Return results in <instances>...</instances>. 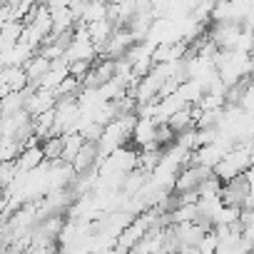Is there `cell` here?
<instances>
[{
	"label": "cell",
	"instance_id": "5",
	"mask_svg": "<svg viewBox=\"0 0 254 254\" xmlns=\"http://www.w3.org/2000/svg\"><path fill=\"white\" fill-rule=\"evenodd\" d=\"M65 145H67V137H63V135H50V137H45V140L40 142V147H43V155H45V162H48V165L63 162Z\"/></svg>",
	"mask_w": 254,
	"mask_h": 254
},
{
	"label": "cell",
	"instance_id": "6",
	"mask_svg": "<svg viewBox=\"0 0 254 254\" xmlns=\"http://www.w3.org/2000/svg\"><path fill=\"white\" fill-rule=\"evenodd\" d=\"M53 70V60H48V58H43L40 53L25 65V72H28V80H30V85H35V87H40V82L45 80V75Z\"/></svg>",
	"mask_w": 254,
	"mask_h": 254
},
{
	"label": "cell",
	"instance_id": "2",
	"mask_svg": "<svg viewBox=\"0 0 254 254\" xmlns=\"http://www.w3.org/2000/svg\"><path fill=\"white\" fill-rule=\"evenodd\" d=\"M249 197H252V182H249L247 175L234 177V180L224 182V187H222V202H224V207L244 209V204L249 202Z\"/></svg>",
	"mask_w": 254,
	"mask_h": 254
},
{
	"label": "cell",
	"instance_id": "1",
	"mask_svg": "<svg viewBox=\"0 0 254 254\" xmlns=\"http://www.w3.org/2000/svg\"><path fill=\"white\" fill-rule=\"evenodd\" d=\"M252 167H254V152L247 150L244 145H237L232 152L224 155V160L217 165L214 175H217L222 182H229V180H234V177L249 175Z\"/></svg>",
	"mask_w": 254,
	"mask_h": 254
},
{
	"label": "cell",
	"instance_id": "7",
	"mask_svg": "<svg viewBox=\"0 0 254 254\" xmlns=\"http://www.w3.org/2000/svg\"><path fill=\"white\" fill-rule=\"evenodd\" d=\"M175 229H177V237H180L182 247H194V249H199L202 239L209 234V232H204L197 224H175Z\"/></svg>",
	"mask_w": 254,
	"mask_h": 254
},
{
	"label": "cell",
	"instance_id": "3",
	"mask_svg": "<svg viewBox=\"0 0 254 254\" xmlns=\"http://www.w3.org/2000/svg\"><path fill=\"white\" fill-rule=\"evenodd\" d=\"M214 175V170H207V167H199V165H190L185 167L177 180H175V192L177 194H197V190L202 187L204 180H209Z\"/></svg>",
	"mask_w": 254,
	"mask_h": 254
},
{
	"label": "cell",
	"instance_id": "4",
	"mask_svg": "<svg viewBox=\"0 0 254 254\" xmlns=\"http://www.w3.org/2000/svg\"><path fill=\"white\" fill-rule=\"evenodd\" d=\"M132 145L142 152L150 147H157V122L147 117H137L135 132H132Z\"/></svg>",
	"mask_w": 254,
	"mask_h": 254
}]
</instances>
